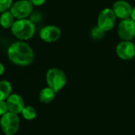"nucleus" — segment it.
I'll list each match as a JSON object with an SVG mask.
<instances>
[{
    "label": "nucleus",
    "instance_id": "nucleus-1",
    "mask_svg": "<svg viewBox=\"0 0 135 135\" xmlns=\"http://www.w3.org/2000/svg\"><path fill=\"white\" fill-rule=\"evenodd\" d=\"M9 60L15 65L26 67L30 65L34 60V52L31 46L22 41L14 42L7 50Z\"/></svg>",
    "mask_w": 135,
    "mask_h": 135
},
{
    "label": "nucleus",
    "instance_id": "nucleus-2",
    "mask_svg": "<svg viewBox=\"0 0 135 135\" xmlns=\"http://www.w3.org/2000/svg\"><path fill=\"white\" fill-rule=\"evenodd\" d=\"M36 27L33 21L26 19H17L11 27L13 35L20 41H27L32 38L35 33Z\"/></svg>",
    "mask_w": 135,
    "mask_h": 135
},
{
    "label": "nucleus",
    "instance_id": "nucleus-3",
    "mask_svg": "<svg viewBox=\"0 0 135 135\" xmlns=\"http://www.w3.org/2000/svg\"><path fill=\"white\" fill-rule=\"evenodd\" d=\"M45 80L48 87L59 92L67 83V77L63 70L58 68H51L45 75Z\"/></svg>",
    "mask_w": 135,
    "mask_h": 135
},
{
    "label": "nucleus",
    "instance_id": "nucleus-4",
    "mask_svg": "<svg viewBox=\"0 0 135 135\" xmlns=\"http://www.w3.org/2000/svg\"><path fill=\"white\" fill-rule=\"evenodd\" d=\"M20 127V118L18 114L7 112L0 118V128L6 135L15 134Z\"/></svg>",
    "mask_w": 135,
    "mask_h": 135
},
{
    "label": "nucleus",
    "instance_id": "nucleus-5",
    "mask_svg": "<svg viewBox=\"0 0 135 135\" xmlns=\"http://www.w3.org/2000/svg\"><path fill=\"white\" fill-rule=\"evenodd\" d=\"M33 6L28 0H18L13 3L10 11L17 19H26L33 12Z\"/></svg>",
    "mask_w": 135,
    "mask_h": 135
},
{
    "label": "nucleus",
    "instance_id": "nucleus-6",
    "mask_svg": "<svg viewBox=\"0 0 135 135\" xmlns=\"http://www.w3.org/2000/svg\"><path fill=\"white\" fill-rule=\"evenodd\" d=\"M116 16L112 9L105 8L100 11L97 18V26L104 32L111 30L116 22Z\"/></svg>",
    "mask_w": 135,
    "mask_h": 135
},
{
    "label": "nucleus",
    "instance_id": "nucleus-7",
    "mask_svg": "<svg viewBox=\"0 0 135 135\" xmlns=\"http://www.w3.org/2000/svg\"><path fill=\"white\" fill-rule=\"evenodd\" d=\"M118 35L122 41H131L135 37V22L130 18L121 20L118 26Z\"/></svg>",
    "mask_w": 135,
    "mask_h": 135
},
{
    "label": "nucleus",
    "instance_id": "nucleus-8",
    "mask_svg": "<svg viewBox=\"0 0 135 135\" xmlns=\"http://www.w3.org/2000/svg\"><path fill=\"white\" fill-rule=\"evenodd\" d=\"M118 56L123 60H130L135 56V45L132 41H122L116 46Z\"/></svg>",
    "mask_w": 135,
    "mask_h": 135
},
{
    "label": "nucleus",
    "instance_id": "nucleus-9",
    "mask_svg": "<svg viewBox=\"0 0 135 135\" xmlns=\"http://www.w3.org/2000/svg\"><path fill=\"white\" fill-rule=\"evenodd\" d=\"M39 35L43 41L52 43L60 39L61 36V31L59 27L53 25H49L41 30Z\"/></svg>",
    "mask_w": 135,
    "mask_h": 135
},
{
    "label": "nucleus",
    "instance_id": "nucleus-10",
    "mask_svg": "<svg viewBox=\"0 0 135 135\" xmlns=\"http://www.w3.org/2000/svg\"><path fill=\"white\" fill-rule=\"evenodd\" d=\"M111 9L114 14L115 15L116 18L121 20H124L130 18L133 7L126 1H124V0H118V1H116L113 4Z\"/></svg>",
    "mask_w": 135,
    "mask_h": 135
},
{
    "label": "nucleus",
    "instance_id": "nucleus-11",
    "mask_svg": "<svg viewBox=\"0 0 135 135\" xmlns=\"http://www.w3.org/2000/svg\"><path fill=\"white\" fill-rule=\"evenodd\" d=\"M6 102L7 103L9 112L14 113L16 114H21L22 110L26 107L22 97L20 95L16 94V93L11 94L8 97V99L6 100Z\"/></svg>",
    "mask_w": 135,
    "mask_h": 135
},
{
    "label": "nucleus",
    "instance_id": "nucleus-12",
    "mask_svg": "<svg viewBox=\"0 0 135 135\" xmlns=\"http://www.w3.org/2000/svg\"><path fill=\"white\" fill-rule=\"evenodd\" d=\"M56 94V92L52 88H50L49 87L44 88L39 92V95H38L39 101L42 103L49 104L52 101H53V99H55Z\"/></svg>",
    "mask_w": 135,
    "mask_h": 135
},
{
    "label": "nucleus",
    "instance_id": "nucleus-13",
    "mask_svg": "<svg viewBox=\"0 0 135 135\" xmlns=\"http://www.w3.org/2000/svg\"><path fill=\"white\" fill-rule=\"evenodd\" d=\"M12 85L8 80H0V100L6 101L11 95Z\"/></svg>",
    "mask_w": 135,
    "mask_h": 135
},
{
    "label": "nucleus",
    "instance_id": "nucleus-14",
    "mask_svg": "<svg viewBox=\"0 0 135 135\" xmlns=\"http://www.w3.org/2000/svg\"><path fill=\"white\" fill-rule=\"evenodd\" d=\"M15 22V17L10 11L3 13L0 16V26L3 29H11Z\"/></svg>",
    "mask_w": 135,
    "mask_h": 135
},
{
    "label": "nucleus",
    "instance_id": "nucleus-15",
    "mask_svg": "<svg viewBox=\"0 0 135 135\" xmlns=\"http://www.w3.org/2000/svg\"><path fill=\"white\" fill-rule=\"evenodd\" d=\"M21 114L26 120H33L37 117V111L31 106H26Z\"/></svg>",
    "mask_w": 135,
    "mask_h": 135
},
{
    "label": "nucleus",
    "instance_id": "nucleus-16",
    "mask_svg": "<svg viewBox=\"0 0 135 135\" xmlns=\"http://www.w3.org/2000/svg\"><path fill=\"white\" fill-rule=\"evenodd\" d=\"M105 33L106 32H104L98 26H96L91 29L90 32V35L91 38H93L94 40H99V39H102L105 36Z\"/></svg>",
    "mask_w": 135,
    "mask_h": 135
},
{
    "label": "nucleus",
    "instance_id": "nucleus-17",
    "mask_svg": "<svg viewBox=\"0 0 135 135\" xmlns=\"http://www.w3.org/2000/svg\"><path fill=\"white\" fill-rule=\"evenodd\" d=\"M13 0H0V13H4L11 9Z\"/></svg>",
    "mask_w": 135,
    "mask_h": 135
},
{
    "label": "nucleus",
    "instance_id": "nucleus-18",
    "mask_svg": "<svg viewBox=\"0 0 135 135\" xmlns=\"http://www.w3.org/2000/svg\"><path fill=\"white\" fill-rule=\"evenodd\" d=\"M7 112H9V110H8V107H7V102L0 100V116L4 115Z\"/></svg>",
    "mask_w": 135,
    "mask_h": 135
},
{
    "label": "nucleus",
    "instance_id": "nucleus-19",
    "mask_svg": "<svg viewBox=\"0 0 135 135\" xmlns=\"http://www.w3.org/2000/svg\"><path fill=\"white\" fill-rule=\"evenodd\" d=\"M28 1L33 5L36 7H41L44 5L46 2V0H28Z\"/></svg>",
    "mask_w": 135,
    "mask_h": 135
},
{
    "label": "nucleus",
    "instance_id": "nucleus-20",
    "mask_svg": "<svg viewBox=\"0 0 135 135\" xmlns=\"http://www.w3.org/2000/svg\"><path fill=\"white\" fill-rule=\"evenodd\" d=\"M4 73H5V67L3 65V64L0 62V76H1Z\"/></svg>",
    "mask_w": 135,
    "mask_h": 135
},
{
    "label": "nucleus",
    "instance_id": "nucleus-21",
    "mask_svg": "<svg viewBox=\"0 0 135 135\" xmlns=\"http://www.w3.org/2000/svg\"><path fill=\"white\" fill-rule=\"evenodd\" d=\"M130 18L135 22V7H133L132 9V11H131V15H130Z\"/></svg>",
    "mask_w": 135,
    "mask_h": 135
}]
</instances>
